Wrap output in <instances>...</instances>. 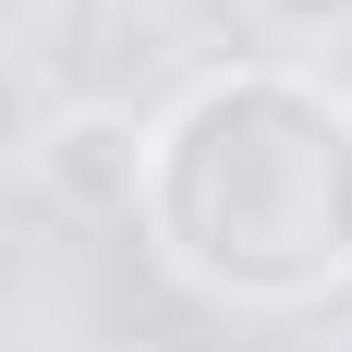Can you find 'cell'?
Masks as SVG:
<instances>
[{
  "instance_id": "277c9868",
  "label": "cell",
  "mask_w": 352,
  "mask_h": 352,
  "mask_svg": "<svg viewBox=\"0 0 352 352\" xmlns=\"http://www.w3.org/2000/svg\"><path fill=\"white\" fill-rule=\"evenodd\" d=\"M36 25H49V0H0V73H12V49H25Z\"/></svg>"
},
{
  "instance_id": "6da1fadb",
  "label": "cell",
  "mask_w": 352,
  "mask_h": 352,
  "mask_svg": "<svg viewBox=\"0 0 352 352\" xmlns=\"http://www.w3.org/2000/svg\"><path fill=\"white\" fill-rule=\"evenodd\" d=\"M146 243L231 316L352 292V98L280 61L195 73L146 134Z\"/></svg>"
},
{
  "instance_id": "7a4b0ae2",
  "label": "cell",
  "mask_w": 352,
  "mask_h": 352,
  "mask_svg": "<svg viewBox=\"0 0 352 352\" xmlns=\"http://www.w3.org/2000/svg\"><path fill=\"white\" fill-rule=\"evenodd\" d=\"M146 134H158V109H134V98H61V109H36L25 170L61 219L109 231V219H146Z\"/></svg>"
},
{
  "instance_id": "3957f363",
  "label": "cell",
  "mask_w": 352,
  "mask_h": 352,
  "mask_svg": "<svg viewBox=\"0 0 352 352\" xmlns=\"http://www.w3.org/2000/svg\"><path fill=\"white\" fill-rule=\"evenodd\" d=\"M255 12H267L280 36H340L352 25V0H255Z\"/></svg>"
}]
</instances>
